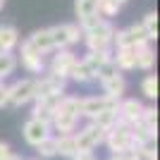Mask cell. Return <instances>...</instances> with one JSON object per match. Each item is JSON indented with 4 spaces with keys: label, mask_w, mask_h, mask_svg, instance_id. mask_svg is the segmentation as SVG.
Listing matches in <instances>:
<instances>
[{
    "label": "cell",
    "mask_w": 160,
    "mask_h": 160,
    "mask_svg": "<svg viewBox=\"0 0 160 160\" xmlns=\"http://www.w3.org/2000/svg\"><path fill=\"white\" fill-rule=\"evenodd\" d=\"M141 27L146 29V33H148V38H151V41L158 38V14L148 12L146 17H143V22H141Z\"/></svg>",
    "instance_id": "obj_30"
},
{
    "label": "cell",
    "mask_w": 160,
    "mask_h": 160,
    "mask_svg": "<svg viewBox=\"0 0 160 160\" xmlns=\"http://www.w3.org/2000/svg\"><path fill=\"white\" fill-rule=\"evenodd\" d=\"M19 43V33L10 24H0V53H12V48Z\"/></svg>",
    "instance_id": "obj_16"
},
{
    "label": "cell",
    "mask_w": 160,
    "mask_h": 160,
    "mask_svg": "<svg viewBox=\"0 0 160 160\" xmlns=\"http://www.w3.org/2000/svg\"><path fill=\"white\" fill-rule=\"evenodd\" d=\"M112 62H115L117 69H122V72L136 69V53H134V48H117Z\"/></svg>",
    "instance_id": "obj_15"
},
{
    "label": "cell",
    "mask_w": 160,
    "mask_h": 160,
    "mask_svg": "<svg viewBox=\"0 0 160 160\" xmlns=\"http://www.w3.org/2000/svg\"><path fill=\"white\" fill-rule=\"evenodd\" d=\"M7 105V86L0 81V108H5Z\"/></svg>",
    "instance_id": "obj_34"
},
{
    "label": "cell",
    "mask_w": 160,
    "mask_h": 160,
    "mask_svg": "<svg viewBox=\"0 0 160 160\" xmlns=\"http://www.w3.org/2000/svg\"><path fill=\"white\" fill-rule=\"evenodd\" d=\"M74 65H77V55L72 50H58V55H53V62H50V74L60 79H69Z\"/></svg>",
    "instance_id": "obj_9"
},
{
    "label": "cell",
    "mask_w": 160,
    "mask_h": 160,
    "mask_svg": "<svg viewBox=\"0 0 160 160\" xmlns=\"http://www.w3.org/2000/svg\"><path fill=\"white\" fill-rule=\"evenodd\" d=\"M115 74H120V69L115 67L112 58H110V60H108V62H103V65H100L98 69H96V79H98L100 84H103V81H105V79H110V77H115Z\"/></svg>",
    "instance_id": "obj_27"
},
{
    "label": "cell",
    "mask_w": 160,
    "mask_h": 160,
    "mask_svg": "<svg viewBox=\"0 0 160 160\" xmlns=\"http://www.w3.org/2000/svg\"><path fill=\"white\" fill-rule=\"evenodd\" d=\"M120 12V5H115L112 0H100L98 2V14L100 17H115Z\"/></svg>",
    "instance_id": "obj_31"
},
{
    "label": "cell",
    "mask_w": 160,
    "mask_h": 160,
    "mask_svg": "<svg viewBox=\"0 0 160 160\" xmlns=\"http://www.w3.org/2000/svg\"><path fill=\"white\" fill-rule=\"evenodd\" d=\"M112 2H115V5H120V7H122L124 2H127V0H112Z\"/></svg>",
    "instance_id": "obj_38"
},
{
    "label": "cell",
    "mask_w": 160,
    "mask_h": 160,
    "mask_svg": "<svg viewBox=\"0 0 160 160\" xmlns=\"http://www.w3.org/2000/svg\"><path fill=\"white\" fill-rule=\"evenodd\" d=\"M103 141L108 143L110 153H120V151L134 148V143H132V132H129V124H124V122H120V120H117L112 127L105 132Z\"/></svg>",
    "instance_id": "obj_3"
},
{
    "label": "cell",
    "mask_w": 160,
    "mask_h": 160,
    "mask_svg": "<svg viewBox=\"0 0 160 160\" xmlns=\"http://www.w3.org/2000/svg\"><path fill=\"white\" fill-rule=\"evenodd\" d=\"M115 122H117V108H115V110H103L100 115H96L93 120H91V124H96V127H100L103 132H108Z\"/></svg>",
    "instance_id": "obj_22"
},
{
    "label": "cell",
    "mask_w": 160,
    "mask_h": 160,
    "mask_svg": "<svg viewBox=\"0 0 160 160\" xmlns=\"http://www.w3.org/2000/svg\"><path fill=\"white\" fill-rule=\"evenodd\" d=\"M112 36H115V27L108 19H103L98 27L84 31V41H86L88 50H108L112 43Z\"/></svg>",
    "instance_id": "obj_2"
},
{
    "label": "cell",
    "mask_w": 160,
    "mask_h": 160,
    "mask_svg": "<svg viewBox=\"0 0 160 160\" xmlns=\"http://www.w3.org/2000/svg\"><path fill=\"white\" fill-rule=\"evenodd\" d=\"M31 160H41V158H31Z\"/></svg>",
    "instance_id": "obj_40"
},
{
    "label": "cell",
    "mask_w": 160,
    "mask_h": 160,
    "mask_svg": "<svg viewBox=\"0 0 160 160\" xmlns=\"http://www.w3.org/2000/svg\"><path fill=\"white\" fill-rule=\"evenodd\" d=\"M79 98H74V96H62L58 108H55L53 112V122H50V127H55L60 134H74V127H77V122H79Z\"/></svg>",
    "instance_id": "obj_1"
},
{
    "label": "cell",
    "mask_w": 160,
    "mask_h": 160,
    "mask_svg": "<svg viewBox=\"0 0 160 160\" xmlns=\"http://www.w3.org/2000/svg\"><path fill=\"white\" fill-rule=\"evenodd\" d=\"M55 148H58V153L65 155V158H74V155L79 153V151H77L74 134H60V136H55Z\"/></svg>",
    "instance_id": "obj_19"
},
{
    "label": "cell",
    "mask_w": 160,
    "mask_h": 160,
    "mask_svg": "<svg viewBox=\"0 0 160 160\" xmlns=\"http://www.w3.org/2000/svg\"><path fill=\"white\" fill-rule=\"evenodd\" d=\"M127 31V36H129V41H132V46L136 48V46H143V43H151V38H148V33H146V29L141 27V24H132L129 29H124Z\"/></svg>",
    "instance_id": "obj_23"
},
{
    "label": "cell",
    "mask_w": 160,
    "mask_h": 160,
    "mask_svg": "<svg viewBox=\"0 0 160 160\" xmlns=\"http://www.w3.org/2000/svg\"><path fill=\"white\" fill-rule=\"evenodd\" d=\"M69 79L79 81V84H88V81H93V79H96V74H93V69H91V67H88L84 60H77V65L72 67Z\"/></svg>",
    "instance_id": "obj_20"
},
{
    "label": "cell",
    "mask_w": 160,
    "mask_h": 160,
    "mask_svg": "<svg viewBox=\"0 0 160 160\" xmlns=\"http://www.w3.org/2000/svg\"><path fill=\"white\" fill-rule=\"evenodd\" d=\"M100 22H103V17H100L98 12H93V14H88V17H84V19L79 22V29H81V31H88V29L98 27Z\"/></svg>",
    "instance_id": "obj_32"
},
{
    "label": "cell",
    "mask_w": 160,
    "mask_h": 160,
    "mask_svg": "<svg viewBox=\"0 0 160 160\" xmlns=\"http://www.w3.org/2000/svg\"><path fill=\"white\" fill-rule=\"evenodd\" d=\"M22 65L27 67L29 72H33V74H41L43 72V55L38 53V50H33L31 46H29V41L22 46Z\"/></svg>",
    "instance_id": "obj_13"
},
{
    "label": "cell",
    "mask_w": 160,
    "mask_h": 160,
    "mask_svg": "<svg viewBox=\"0 0 160 160\" xmlns=\"http://www.w3.org/2000/svg\"><path fill=\"white\" fill-rule=\"evenodd\" d=\"M36 153L41 155V158H53V155H58V148H55V136H48V139H43L36 146Z\"/></svg>",
    "instance_id": "obj_29"
},
{
    "label": "cell",
    "mask_w": 160,
    "mask_h": 160,
    "mask_svg": "<svg viewBox=\"0 0 160 160\" xmlns=\"http://www.w3.org/2000/svg\"><path fill=\"white\" fill-rule=\"evenodd\" d=\"M29 46H31L33 50H38L41 55H46V53H50V50H55V46H53V36H50V27L33 31V33H31V38H29Z\"/></svg>",
    "instance_id": "obj_14"
},
{
    "label": "cell",
    "mask_w": 160,
    "mask_h": 160,
    "mask_svg": "<svg viewBox=\"0 0 160 160\" xmlns=\"http://www.w3.org/2000/svg\"><path fill=\"white\" fill-rule=\"evenodd\" d=\"M134 53H136V67L139 69H153L155 65V50L151 48V43H143V46H136L134 48Z\"/></svg>",
    "instance_id": "obj_17"
},
{
    "label": "cell",
    "mask_w": 160,
    "mask_h": 160,
    "mask_svg": "<svg viewBox=\"0 0 160 160\" xmlns=\"http://www.w3.org/2000/svg\"><path fill=\"white\" fill-rule=\"evenodd\" d=\"M110 58H112V55H110V50H88V55L84 58V62H86V65L93 69V74H96V69H98L103 62H108Z\"/></svg>",
    "instance_id": "obj_24"
},
{
    "label": "cell",
    "mask_w": 160,
    "mask_h": 160,
    "mask_svg": "<svg viewBox=\"0 0 160 160\" xmlns=\"http://www.w3.org/2000/svg\"><path fill=\"white\" fill-rule=\"evenodd\" d=\"M141 124L148 129V132L153 134V136H158V110L155 108H143V112H141Z\"/></svg>",
    "instance_id": "obj_21"
},
{
    "label": "cell",
    "mask_w": 160,
    "mask_h": 160,
    "mask_svg": "<svg viewBox=\"0 0 160 160\" xmlns=\"http://www.w3.org/2000/svg\"><path fill=\"white\" fill-rule=\"evenodd\" d=\"M65 96V79L46 74L36 79V98H62Z\"/></svg>",
    "instance_id": "obj_8"
},
{
    "label": "cell",
    "mask_w": 160,
    "mask_h": 160,
    "mask_svg": "<svg viewBox=\"0 0 160 160\" xmlns=\"http://www.w3.org/2000/svg\"><path fill=\"white\" fill-rule=\"evenodd\" d=\"M10 155H12V151H10V146L0 141V160H7V158H10Z\"/></svg>",
    "instance_id": "obj_35"
},
{
    "label": "cell",
    "mask_w": 160,
    "mask_h": 160,
    "mask_svg": "<svg viewBox=\"0 0 160 160\" xmlns=\"http://www.w3.org/2000/svg\"><path fill=\"white\" fill-rule=\"evenodd\" d=\"M14 67H17V58L12 53H0V79L7 77V74H12Z\"/></svg>",
    "instance_id": "obj_28"
},
{
    "label": "cell",
    "mask_w": 160,
    "mask_h": 160,
    "mask_svg": "<svg viewBox=\"0 0 160 160\" xmlns=\"http://www.w3.org/2000/svg\"><path fill=\"white\" fill-rule=\"evenodd\" d=\"M103 136H105V132L88 122L84 129H79V132L74 134L77 151H79V153H93V148H98L100 143H103Z\"/></svg>",
    "instance_id": "obj_6"
},
{
    "label": "cell",
    "mask_w": 160,
    "mask_h": 160,
    "mask_svg": "<svg viewBox=\"0 0 160 160\" xmlns=\"http://www.w3.org/2000/svg\"><path fill=\"white\" fill-rule=\"evenodd\" d=\"M124 88H127V81H124V77H122V74H115V77H110V79L103 81V91H105L108 98H117V100H122Z\"/></svg>",
    "instance_id": "obj_18"
},
{
    "label": "cell",
    "mask_w": 160,
    "mask_h": 160,
    "mask_svg": "<svg viewBox=\"0 0 160 160\" xmlns=\"http://www.w3.org/2000/svg\"><path fill=\"white\" fill-rule=\"evenodd\" d=\"M108 160H141L136 148H127V151H120V153H110Z\"/></svg>",
    "instance_id": "obj_33"
},
{
    "label": "cell",
    "mask_w": 160,
    "mask_h": 160,
    "mask_svg": "<svg viewBox=\"0 0 160 160\" xmlns=\"http://www.w3.org/2000/svg\"><path fill=\"white\" fill-rule=\"evenodd\" d=\"M33 98H36V79H19L12 86H7V103L14 108L27 105Z\"/></svg>",
    "instance_id": "obj_4"
},
{
    "label": "cell",
    "mask_w": 160,
    "mask_h": 160,
    "mask_svg": "<svg viewBox=\"0 0 160 160\" xmlns=\"http://www.w3.org/2000/svg\"><path fill=\"white\" fill-rule=\"evenodd\" d=\"M72 160H96V155L93 153H77Z\"/></svg>",
    "instance_id": "obj_36"
},
{
    "label": "cell",
    "mask_w": 160,
    "mask_h": 160,
    "mask_svg": "<svg viewBox=\"0 0 160 160\" xmlns=\"http://www.w3.org/2000/svg\"><path fill=\"white\" fill-rule=\"evenodd\" d=\"M0 81H2V79H0Z\"/></svg>",
    "instance_id": "obj_41"
},
{
    "label": "cell",
    "mask_w": 160,
    "mask_h": 160,
    "mask_svg": "<svg viewBox=\"0 0 160 160\" xmlns=\"http://www.w3.org/2000/svg\"><path fill=\"white\" fill-rule=\"evenodd\" d=\"M50 136V127L48 124H43V122H38V120H27L24 122V141H27L29 146H38L43 139H48Z\"/></svg>",
    "instance_id": "obj_11"
},
{
    "label": "cell",
    "mask_w": 160,
    "mask_h": 160,
    "mask_svg": "<svg viewBox=\"0 0 160 160\" xmlns=\"http://www.w3.org/2000/svg\"><path fill=\"white\" fill-rule=\"evenodd\" d=\"M7 160H24V158H22V155H14V153H12V155H10Z\"/></svg>",
    "instance_id": "obj_37"
},
{
    "label": "cell",
    "mask_w": 160,
    "mask_h": 160,
    "mask_svg": "<svg viewBox=\"0 0 160 160\" xmlns=\"http://www.w3.org/2000/svg\"><path fill=\"white\" fill-rule=\"evenodd\" d=\"M33 100H36L33 120H38V122H43V124L50 127V122H53V112H55V108H58V103H60V98H33Z\"/></svg>",
    "instance_id": "obj_12"
},
{
    "label": "cell",
    "mask_w": 160,
    "mask_h": 160,
    "mask_svg": "<svg viewBox=\"0 0 160 160\" xmlns=\"http://www.w3.org/2000/svg\"><path fill=\"white\" fill-rule=\"evenodd\" d=\"M74 12H77V17H79V22H81L84 17L98 12V2H96V0H77V2H74Z\"/></svg>",
    "instance_id": "obj_25"
},
{
    "label": "cell",
    "mask_w": 160,
    "mask_h": 160,
    "mask_svg": "<svg viewBox=\"0 0 160 160\" xmlns=\"http://www.w3.org/2000/svg\"><path fill=\"white\" fill-rule=\"evenodd\" d=\"M50 36H53V46L58 50H67L69 46L79 43L81 29L77 24H58V27H50Z\"/></svg>",
    "instance_id": "obj_7"
},
{
    "label": "cell",
    "mask_w": 160,
    "mask_h": 160,
    "mask_svg": "<svg viewBox=\"0 0 160 160\" xmlns=\"http://www.w3.org/2000/svg\"><path fill=\"white\" fill-rule=\"evenodd\" d=\"M120 105L117 98H108V96H88V98H79V115L93 120L96 115H100L103 110H115Z\"/></svg>",
    "instance_id": "obj_5"
},
{
    "label": "cell",
    "mask_w": 160,
    "mask_h": 160,
    "mask_svg": "<svg viewBox=\"0 0 160 160\" xmlns=\"http://www.w3.org/2000/svg\"><path fill=\"white\" fill-rule=\"evenodd\" d=\"M141 112H143V105L136 98L120 100V105H117V120L124 124H136L141 120Z\"/></svg>",
    "instance_id": "obj_10"
},
{
    "label": "cell",
    "mask_w": 160,
    "mask_h": 160,
    "mask_svg": "<svg viewBox=\"0 0 160 160\" xmlns=\"http://www.w3.org/2000/svg\"><path fill=\"white\" fill-rule=\"evenodd\" d=\"M141 91H143L146 98L155 100V98H158V77H155V74L143 77V81H141Z\"/></svg>",
    "instance_id": "obj_26"
},
{
    "label": "cell",
    "mask_w": 160,
    "mask_h": 160,
    "mask_svg": "<svg viewBox=\"0 0 160 160\" xmlns=\"http://www.w3.org/2000/svg\"><path fill=\"white\" fill-rule=\"evenodd\" d=\"M2 7H5V0H0V10H2Z\"/></svg>",
    "instance_id": "obj_39"
}]
</instances>
